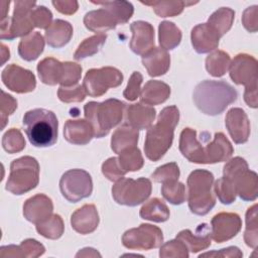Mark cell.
Segmentation results:
<instances>
[{
	"label": "cell",
	"mask_w": 258,
	"mask_h": 258,
	"mask_svg": "<svg viewBox=\"0 0 258 258\" xmlns=\"http://www.w3.org/2000/svg\"><path fill=\"white\" fill-rule=\"evenodd\" d=\"M179 151L190 162L213 164L227 161L232 156L234 148L222 132L215 133L213 141L205 146L198 140L196 130L184 128L179 137Z\"/></svg>",
	"instance_id": "6da1fadb"
},
{
	"label": "cell",
	"mask_w": 258,
	"mask_h": 258,
	"mask_svg": "<svg viewBox=\"0 0 258 258\" xmlns=\"http://www.w3.org/2000/svg\"><path fill=\"white\" fill-rule=\"evenodd\" d=\"M179 120L176 106H168L161 110L157 121L147 129L144 152L151 161H158L171 147L173 132Z\"/></svg>",
	"instance_id": "7a4b0ae2"
},
{
	"label": "cell",
	"mask_w": 258,
	"mask_h": 258,
	"mask_svg": "<svg viewBox=\"0 0 258 258\" xmlns=\"http://www.w3.org/2000/svg\"><path fill=\"white\" fill-rule=\"evenodd\" d=\"M237 98L238 93L235 88L225 81L205 80L196 86L192 93L197 108L209 116L222 114Z\"/></svg>",
	"instance_id": "3957f363"
},
{
	"label": "cell",
	"mask_w": 258,
	"mask_h": 258,
	"mask_svg": "<svg viewBox=\"0 0 258 258\" xmlns=\"http://www.w3.org/2000/svg\"><path fill=\"white\" fill-rule=\"evenodd\" d=\"M102 6L85 14L84 24L87 29L101 34L114 29L118 24L126 23L133 15V5L128 1H91Z\"/></svg>",
	"instance_id": "277c9868"
},
{
	"label": "cell",
	"mask_w": 258,
	"mask_h": 258,
	"mask_svg": "<svg viewBox=\"0 0 258 258\" xmlns=\"http://www.w3.org/2000/svg\"><path fill=\"white\" fill-rule=\"evenodd\" d=\"M22 124L29 142L35 147H49L57 140L58 121L52 111L29 110L24 114Z\"/></svg>",
	"instance_id": "5b68a950"
},
{
	"label": "cell",
	"mask_w": 258,
	"mask_h": 258,
	"mask_svg": "<svg viewBox=\"0 0 258 258\" xmlns=\"http://www.w3.org/2000/svg\"><path fill=\"white\" fill-rule=\"evenodd\" d=\"M126 104L117 99L104 102H89L84 106L86 120L92 125L96 138L106 136L123 118Z\"/></svg>",
	"instance_id": "8992f818"
},
{
	"label": "cell",
	"mask_w": 258,
	"mask_h": 258,
	"mask_svg": "<svg viewBox=\"0 0 258 258\" xmlns=\"http://www.w3.org/2000/svg\"><path fill=\"white\" fill-rule=\"evenodd\" d=\"M214 175L206 169H196L187 177V202L191 213L198 216L207 215L216 205L212 191Z\"/></svg>",
	"instance_id": "52a82bcc"
},
{
	"label": "cell",
	"mask_w": 258,
	"mask_h": 258,
	"mask_svg": "<svg viewBox=\"0 0 258 258\" xmlns=\"http://www.w3.org/2000/svg\"><path fill=\"white\" fill-rule=\"evenodd\" d=\"M39 181V164L34 157L22 156L10 164L6 190L20 196L35 188Z\"/></svg>",
	"instance_id": "ba28073f"
},
{
	"label": "cell",
	"mask_w": 258,
	"mask_h": 258,
	"mask_svg": "<svg viewBox=\"0 0 258 258\" xmlns=\"http://www.w3.org/2000/svg\"><path fill=\"white\" fill-rule=\"evenodd\" d=\"M223 176L234 183L236 194L243 201H255L257 199V173L249 169L244 158L236 156L230 159L224 166Z\"/></svg>",
	"instance_id": "9c48e42d"
},
{
	"label": "cell",
	"mask_w": 258,
	"mask_h": 258,
	"mask_svg": "<svg viewBox=\"0 0 258 258\" xmlns=\"http://www.w3.org/2000/svg\"><path fill=\"white\" fill-rule=\"evenodd\" d=\"M35 5L34 1H15L13 15L1 21V39L12 40L31 33L34 27L31 14Z\"/></svg>",
	"instance_id": "30bf717a"
},
{
	"label": "cell",
	"mask_w": 258,
	"mask_h": 258,
	"mask_svg": "<svg viewBox=\"0 0 258 258\" xmlns=\"http://www.w3.org/2000/svg\"><path fill=\"white\" fill-rule=\"evenodd\" d=\"M151 188V181L148 178L133 179L122 177L113 185L112 197L119 205L135 207L149 198Z\"/></svg>",
	"instance_id": "8fae6325"
},
{
	"label": "cell",
	"mask_w": 258,
	"mask_h": 258,
	"mask_svg": "<svg viewBox=\"0 0 258 258\" xmlns=\"http://www.w3.org/2000/svg\"><path fill=\"white\" fill-rule=\"evenodd\" d=\"M59 189L67 201L78 203L91 196L93 191L92 177L84 169H70L60 177Z\"/></svg>",
	"instance_id": "7c38bea8"
},
{
	"label": "cell",
	"mask_w": 258,
	"mask_h": 258,
	"mask_svg": "<svg viewBox=\"0 0 258 258\" xmlns=\"http://www.w3.org/2000/svg\"><path fill=\"white\" fill-rule=\"evenodd\" d=\"M123 82L122 73L113 67L91 69L87 72L83 87L91 97H100L110 88H116Z\"/></svg>",
	"instance_id": "4fadbf2b"
},
{
	"label": "cell",
	"mask_w": 258,
	"mask_h": 258,
	"mask_svg": "<svg viewBox=\"0 0 258 258\" xmlns=\"http://www.w3.org/2000/svg\"><path fill=\"white\" fill-rule=\"evenodd\" d=\"M162 231L150 224H141L137 228L127 230L122 236L123 245L132 250H150L161 246Z\"/></svg>",
	"instance_id": "5bb4252c"
},
{
	"label": "cell",
	"mask_w": 258,
	"mask_h": 258,
	"mask_svg": "<svg viewBox=\"0 0 258 258\" xmlns=\"http://www.w3.org/2000/svg\"><path fill=\"white\" fill-rule=\"evenodd\" d=\"M230 78L237 85H244L245 91H257V60L246 53L237 54L230 63Z\"/></svg>",
	"instance_id": "9a60e30c"
},
{
	"label": "cell",
	"mask_w": 258,
	"mask_h": 258,
	"mask_svg": "<svg viewBox=\"0 0 258 258\" xmlns=\"http://www.w3.org/2000/svg\"><path fill=\"white\" fill-rule=\"evenodd\" d=\"M1 80L9 90L18 94L32 92L36 87L33 73L14 63L8 64L3 70Z\"/></svg>",
	"instance_id": "2e32d148"
},
{
	"label": "cell",
	"mask_w": 258,
	"mask_h": 258,
	"mask_svg": "<svg viewBox=\"0 0 258 258\" xmlns=\"http://www.w3.org/2000/svg\"><path fill=\"white\" fill-rule=\"evenodd\" d=\"M242 221L236 213H219L211 221V237L217 243L234 238L241 230Z\"/></svg>",
	"instance_id": "e0dca14e"
},
{
	"label": "cell",
	"mask_w": 258,
	"mask_h": 258,
	"mask_svg": "<svg viewBox=\"0 0 258 258\" xmlns=\"http://www.w3.org/2000/svg\"><path fill=\"white\" fill-rule=\"evenodd\" d=\"M132 38L129 46L138 55H144L154 46V28L146 21L138 20L130 24Z\"/></svg>",
	"instance_id": "ac0fdd59"
},
{
	"label": "cell",
	"mask_w": 258,
	"mask_h": 258,
	"mask_svg": "<svg viewBox=\"0 0 258 258\" xmlns=\"http://www.w3.org/2000/svg\"><path fill=\"white\" fill-rule=\"evenodd\" d=\"M225 125L236 144L247 142L250 135V122L243 109L231 108L226 115Z\"/></svg>",
	"instance_id": "d6986e66"
},
{
	"label": "cell",
	"mask_w": 258,
	"mask_h": 258,
	"mask_svg": "<svg viewBox=\"0 0 258 258\" xmlns=\"http://www.w3.org/2000/svg\"><path fill=\"white\" fill-rule=\"evenodd\" d=\"M53 205L51 200L43 195H35L28 200L23 205V216L24 218L33 224H38L52 215Z\"/></svg>",
	"instance_id": "ffe728a7"
},
{
	"label": "cell",
	"mask_w": 258,
	"mask_h": 258,
	"mask_svg": "<svg viewBox=\"0 0 258 258\" xmlns=\"http://www.w3.org/2000/svg\"><path fill=\"white\" fill-rule=\"evenodd\" d=\"M220 38L218 33L208 23L196 25L190 33L191 45L194 49L201 54L216 49L219 45Z\"/></svg>",
	"instance_id": "44dd1931"
},
{
	"label": "cell",
	"mask_w": 258,
	"mask_h": 258,
	"mask_svg": "<svg viewBox=\"0 0 258 258\" xmlns=\"http://www.w3.org/2000/svg\"><path fill=\"white\" fill-rule=\"evenodd\" d=\"M71 225L76 232L82 235L94 232L99 225V214L95 205L87 204L74 212Z\"/></svg>",
	"instance_id": "7402d4cb"
},
{
	"label": "cell",
	"mask_w": 258,
	"mask_h": 258,
	"mask_svg": "<svg viewBox=\"0 0 258 258\" xmlns=\"http://www.w3.org/2000/svg\"><path fill=\"white\" fill-rule=\"evenodd\" d=\"M176 239L183 242L188 251L192 253L200 252L211 245V227L208 224L203 223L198 226L195 233L188 229L182 230L176 235Z\"/></svg>",
	"instance_id": "603a6c76"
},
{
	"label": "cell",
	"mask_w": 258,
	"mask_h": 258,
	"mask_svg": "<svg viewBox=\"0 0 258 258\" xmlns=\"http://www.w3.org/2000/svg\"><path fill=\"white\" fill-rule=\"evenodd\" d=\"M125 110L126 124L137 130L148 129L156 116V111L153 107L142 105L141 103L129 105Z\"/></svg>",
	"instance_id": "cb8c5ba5"
},
{
	"label": "cell",
	"mask_w": 258,
	"mask_h": 258,
	"mask_svg": "<svg viewBox=\"0 0 258 258\" xmlns=\"http://www.w3.org/2000/svg\"><path fill=\"white\" fill-rule=\"evenodd\" d=\"M64 139L76 145H86L95 137L92 125L84 119L68 120L63 127Z\"/></svg>",
	"instance_id": "d4e9b609"
},
{
	"label": "cell",
	"mask_w": 258,
	"mask_h": 258,
	"mask_svg": "<svg viewBox=\"0 0 258 258\" xmlns=\"http://www.w3.org/2000/svg\"><path fill=\"white\" fill-rule=\"evenodd\" d=\"M142 63L150 77H159L167 73L170 67V55L161 47H153L142 56Z\"/></svg>",
	"instance_id": "484cf974"
},
{
	"label": "cell",
	"mask_w": 258,
	"mask_h": 258,
	"mask_svg": "<svg viewBox=\"0 0 258 258\" xmlns=\"http://www.w3.org/2000/svg\"><path fill=\"white\" fill-rule=\"evenodd\" d=\"M170 96V87L161 82L150 80L148 81L140 92V101L144 105L154 106L164 103Z\"/></svg>",
	"instance_id": "4316f807"
},
{
	"label": "cell",
	"mask_w": 258,
	"mask_h": 258,
	"mask_svg": "<svg viewBox=\"0 0 258 258\" xmlns=\"http://www.w3.org/2000/svg\"><path fill=\"white\" fill-rule=\"evenodd\" d=\"M73 36V26L70 22L56 19L45 29V40L53 48H60L69 43Z\"/></svg>",
	"instance_id": "83f0119b"
},
{
	"label": "cell",
	"mask_w": 258,
	"mask_h": 258,
	"mask_svg": "<svg viewBox=\"0 0 258 258\" xmlns=\"http://www.w3.org/2000/svg\"><path fill=\"white\" fill-rule=\"evenodd\" d=\"M45 252L44 246L34 239H26L19 246L9 245L0 248L1 257H28L35 258Z\"/></svg>",
	"instance_id": "f1b7e54d"
},
{
	"label": "cell",
	"mask_w": 258,
	"mask_h": 258,
	"mask_svg": "<svg viewBox=\"0 0 258 258\" xmlns=\"http://www.w3.org/2000/svg\"><path fill=\"white\" fill-rule=\"evenodd\" d=\"M138 138V130L125 123L113 133L111 138V148L115 153L120 154L122 151L136 146Z\"/></svg>",
	"instance_id": "f546056e"
},
{
	"label": "cell",
	"mask_w": 258,
	"mask_h": 258,
	"mask_svg": "<svg viewBox=\"0 0 258 258\" xmlns=\"http://www.w3.org/2000/svg\"><path fill=\"white\" fill-rule=\"evenodd\" d=\"M37 73L40 81L49 86L59 84L63 75V62L53 58L46 57L38 62Z\"/></svg>",
	"instance_id": "4dcf8cb0"
},
{
	"label": "cell",
	"mask_w": 258,
	"mask_h": 258,
	"mask_svg": "<svg viewBox=\"0 0 258 258\" xmlns=\"http://www.w3.org/2000/svg\"><path fill=\"white\" fill-rule=\"evenodd\" d=\"M44 39L42 35L35 31L24 36L18 44V54L26 61L36 59L43 51Z\"/></svg>",
	"instance_id": "1f68e13d"
},
{
	"label": "cell",
	"mask_w": 258,
	"mask_h": 258,
	"mask_svg": "<svg viewBox=\"0 0 258 258\" xmlns=\"http://www.w3.org/2000/svg\"><path fill=\"white\" fill-rule=\"evenodd\" d=\"M139 215L144 220L162 223L168 220L169 210L162 200L153 198L141 207Z\"/></svg>",
	"instance_id": "d6a6232c"
},
{
	"label": "cell",
	"mask_w": 258,
	"mask_h": 258,
	"mask_svg": "<svg viewBox=\"0 0 258 258\" xmlns=\"http://www.w3.org/2000/svg\"><path fill=\"white\" fill-rule=\"evenodd\" d=\"M234 18V10L229 7H221L209 17L207 23L222 37L231 29Z\"/></svg>",
	"instance_id": "836d02e7"
},
{
	"label": "cell",
	"mask_w": 258,
	"mask_h": 258,
	"mask_svg": "<svg viewBox=\"0 0 258 258\" xmlns=\"http://www.w3.org/2000/svg\"><path fill=\"white\" fill-rule=\"evenodd\" d=\"M158 39L161 48L171 50L181 41L180 29L170 21H162L158 27Z\"/></svg>",
	"instance_id": "e575fe53"
},
{
	"label": "cell",
	"mask_w": 258,
	"mask_h": 258,
	"mask_svg": "<svg viewBox=\"0 0 258 258\" xmlns=\"http://www.w3.org/2000/svg\"><path fill=\"white\" fill-rule=\"evenodd\" d=\"M231 63L230 55L223 50H215L206 58V69L213 77L224 76Z\"/></svg>",
	"instance_id": "d590c367"
},
{
	"label": "cell",
	"mask_w": 258,
	"mask_h": 258,
	"mask_svg": "<svg viewBox=\"0 0 258 258\" xmlns=\"http://www.w3.org/2000/svg\"><path fill=\"white\" fill-rule=\"evenodd\" d=\"M106 39H107V35L105 33L96 34L84 39L83 42L80 43V45L78 46L74 54L75 59L81 60L96 54L101 50Z\"/></svg>",
	"instance_id": "8d00e7d4"
},
{
	"label": "cell",
	"mask_w": 258,
	"mask_h": 258,
	"mask_svg": "<svg viewBox=\"0 0 258 258\" xmlns=\"http://www.w3.org/2000/svg\"><path fill=\"white\" fill-rule=\"evenodd\" d=\"M147 6H151L154 12L159 17H172L182 12L183 8L187 5L195 4L196 2L186 1H153V2H141Z\"/></svg>",
	"instance_id": "74e56055"
},
{
	"label": "cell",
	"mask_w": 258,
	"mask_h": 258,
	"mask_svg": "<svg viewBox=\"0 0 258 258\" xmlns=\"http://www.w3.org/2000/svg\"><path fill=\"white\" fill-rule=\"evenodd\" d=\"M36 231L44 238L55 240L61 237L64 231L62 219L59 215H51L46 220L36 224Z\"/></svg>",
	"instance_id": "f35d334b"
},
{
	"label": "cell",
	"mask_w": 258,
	"mask_h": 258,
	"mask_svg": "<svg viewBox=\"0 0 258 258\" xmlns=\"http://www.w3.org/2000/svg\"><path fill=\"white\" fill-rule=\"evenodd\" d=\"M118 163L121 169L126 173L128 171L139 170L144 163L141 151L136 146L122 151L118 157Z\"/></svg>",
	"instance_id": "ab89813d"
},
{
	"label": "cell",
	"mask_w": 258,
	"mask_h": 258,
	"mask_svg": "<svg viewBox=\"0 0 258 258\" xmlns=\"http://www.w3.org/2000/svg\"><path fill=\"white\" fill-rule=\"evenodd\" d=\"M161 194L163 198L172 205H181L186 200L185 186L178 179L168 180L162 183Z\"/></svg>",
	"instance_id": "60d3db41"
},
{
	"label": "cell",
	"mask_w": 258,
	"mask_h": 258,
	"mask_svg": "<svg viewBox=\"0 0 258 258\" xmlns=\"http://www.w3.org/2000/svg\"><path fill=\"white\" fill-rule=\"evenodd\" d=\"M244 241L247 246L255 249L258 243V223H257V205H253L246 212V229L244 232Z\"/></svg>",
	"instance_id": "b9f144b4"
},
{
	"label": "cell",
	"mask_w": 258,
	"mask_h": 258,
	"mask_svg": "<svg viewBox=\"0 0 258 258\" xmlns=\"http://www.w3.org/2000/svg\"><path fill=\"white\" fill-rule=\"evenodd\" d=\"M214 190L219 201L224 205H230L236 200L237 194L234 183L224 176L216 180Z\"/></svg>",
	"instance_id": "7bdbcfd3"
},
{
	"label": "cell",
	"mask_w": 258,
	"mask_h": 258,
	"mask_svg": "<svg viewBox=\"0 0 258 258\" xmlns=\"http://www.w3.org/2000/svg\"><path fill=\"white\" fill-rule=\"evenodd\" d=\"M2 147L8 153L20 152L25 147V140L21 132L16 128L9 129L2 138Z\"/></svg>",
	"instance_id": "ee69618b"
},
{
	"label": "cell",
	"mask_w": 258,
	"mask_h": 258,
	"mask_svg": "<svg viewBox=\"0 0 258 258\" xmlns=\"http://www.w3.org/2000/svg\"><path fill=\"white\" fill-rule=\"evenodd\" d=\"M159 256L161 258H167V257L187 258L188 249L186 248L183 242L175 238L174 240H170L164 243L162 246H160Z\"/></svg>",
	"instance_id": "f6af8a7d"
},
{
	"label": "cell",
	"mask_w": 258,
	"mask_h": 258,
	"mask_svg": "<svg viewBox=\"0 0 258 258\" xmlns=\"http://www.w3.org/2000/svg\"><path fill=\"white\" fill-rule=\"evenodd\" d=\"M87 92L83 85H77L74 87H59L57 90L58 99L63 103L82 102L85 100Z\"/></svg>",
	"instance_id": "bcb514c9"
},
{
	"label": "cell",
	"mask_w": 258,
	"mask_h": 258,
	"mask_svg": "<svg viewBox=\"0 0 258 258\" xmlns=\"http://www.w3.org/2000/svg\"><path fill=\"white\" fill-rule=\"evenodd\" d=\"M82 76V67L72 61L63 62V75L60 81V87H74L78 84Z\"/></svg>",
	"instance_id": "7dc6e473"
},
{
	"label": "cell",
	"mask_w": 258,
	"mask_h": 258,
	"mask_svg": "<svg viewBox=\"0 0 258 258\" xmlns=\"http://www.w3.org/2000/svg\"><path fill=\"white\" fill-rule=\"evenodd\" d=\"M152 179L155 182H165L168 180L178 179L179 168L175 162H170L163 164L156 168V170L151 174Z\"/></svg>",
	"instance_id": "c3c4849f"
},
{
	"label": "cell",
	"mask_w": 258,
	"mask_h": 258,
	"mask_svg": "<svg viewBox=\"0 0 258 258\" xmlns=\"http://www.w3.org/2000/svg\"><path fill=\"white\" fill-rule=\"evenodd\" d=\"M32 22L34 27L47 29L50 24L52 23V13L49 9H47L45 6H37L34 7L32 10Z\"/></svg>",
	"instance_id": "681fc988"
},
{
	"label": "cell",
	"mask_w": 258,
	"mask_h": 258,
	"mask_svg": "<svg viewBox=\"0 0 258 258\" xmlns=\"http://www.w3.org/2000/svg\"><path fill=\"white\" fill-rule=\"evenodd\" d=\"M143 81V77L139 72H133L127 87L125 88L123 92V96L128 100V101H135L141 92V84Z\"/></svg>",
	"instance_id": "f907efd6"
},
{
	"label": "cell",
	"mask_w": 258,
	"mask_h": 258,
	"mask_svg": "<svg viewBox=\"0 0 258 258\" xmlns=\"http://www.w3.org/2000/svg\"><path fill=\"white\" fill-rule=\"evenodd\" d=\"M102 173L111 181H117L125 175V172L118 163L117 157H110L102 164Z\"/></svg>",
	"instance_id": "816d5d0a"
},
{
	"label": "cell",
	"mask_w": 258,
	"mask_h": 258,
	"mask_svg": "<svg viewBox=\"0 0 258 258\" xmlns=\"http://www.w3.org/2000/svg\"><path fill=\"white\" fill-rule=\"evenodd\" d=\"M16 108H17V101L11 95H8L4 91H2V99H1V121H2L1 128L2 129H4L6 125L8 116L11 115Z\"/></svg>",
	"instance_id": "f5cc1de1"
},
{
	"label": "cell",
	"mask_w": 258,
	"mask_h": 258,
	"mask_svg": "<svg viewBox=\"0 0 258 258\" xmlns=\"http://www.w3.org/2000/svg\"><path fill=\"white\" fill-rule=\"evenodd\" d=\"M243 26L249 32H256L258 28V6L253 5L248 7L242 16Z\"/></svg>",
	"instance_id": "db71d44e"
},
{
	"label": "cell",
	"mask_w": 258,
	"mask_h": 258,
	"mask_svg": "<svg viewBox=\"0 0 258 258\" xmlns=\"http://www.w3.org/2000/svg\"><path fill=\"white\" fill-rule=\"evenodd\" d=\"M243 253L238 247L231 246L228 248L221 249L219 251H212V252H206L201 254L199 257H223V258H230V257H242Z\"/></svg>",
	"instance_id": "11a10c76"
},
{
	"label": "cell",
	"mask_w": 258,
	"mask_h": 258,
	"mask_svg": "<svg viewBox=\"0 0 258 258\" xmlns=\"http://www.w3.org/2000/svg\"><path fill=\"white\" fill-rule=\"evenodd\" d=\"M52 5L55 7V9L62 13V14H67V15H72L74 14L79 7V4L77 1H73V0H56V1H52L51 2Z\"/></svg>",
	"instance_id": "9f6ffc18"
},
{
	"label": "cell",
	"mask_w": 258,
	"mask_h": 258,
	"mask_svg": "<svg viewBox=\"0 0 258 258\" xmlns=\"http://www.w3.org/2000/svg\"><path fill=\"white\" fill-rule=\"evenodd\" d=\"M88 256L89 257H97V256L101 257V254L93 248H84L81 251H79L76 255V257H88Z\"/></svg>",
	"instance_id": "6f0895ef"
},
{
	"label": "cell",
	"mask_w": 258,
	"mask_h": 258,
	"mask_svg": "<svg viewBox=\"0 0 258 258\" xmlns=\"http://www.w3.org/2000/svg\"><path fill=\"white\" fill-rule=\"evenodd\" d=\"M1 56H2V60H1V66L4 64V62L9 59V56H10V52H9V49L2 43L1 44Z\"/></svg>",
	"instance_id": "680465c9"
}]
</instances>
